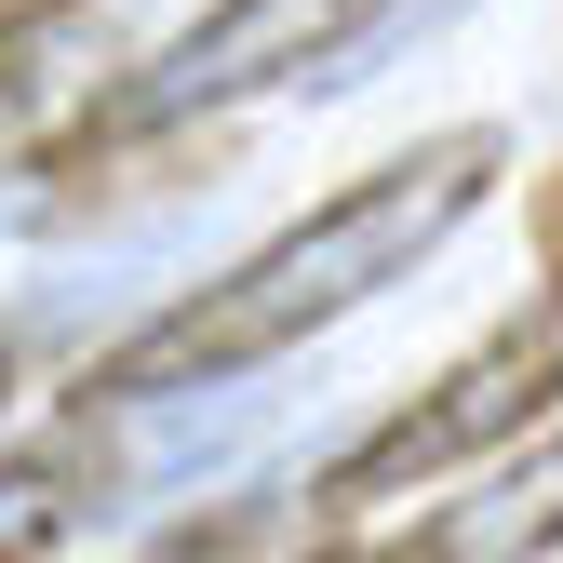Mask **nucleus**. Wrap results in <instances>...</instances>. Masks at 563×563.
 <instances>
[{"mask_svg":"<svg viewBox=\"0 0 563 563\" xmlns=\"http://www.w3.org/2000/svg\"><path fill=\"white\" fill-rule=\"evenodd\" d=\"M376 14H389V0H201V14H188L148 67H121V81L81 108V148H67V162L188 134V121L255 108V95H282V81H322L335 54L376 41Z\"/></svg>","mask_w":563,"mask_h":563,"instance_id":"obj_3","label":"nucleus"},{"mask_svg":"<svg viewBox=\"0 0 563 563\" xmlns=\"http://www.w3.org/2000/svg\"><path fill=\"white\" fill-rule=\"evenodd\" d=\"M497 175H510V134L497 121H456V134H430V148L349 175L335 201H309L296 229H268L216 282H188L175 309H148L134 335H108L67 402H81V416H121V402L242 389L255 363H282V349H309L322 322H349V309H376L389 282H416L483 201H497Z\"/></svg>","mask_w":563,"mask_h":563,"instance_id":"obj_1","label":"nucleus"},{"mask_svg":"<svg viewBox=\"0 0 563 563\" xmlns=\"http://www.w3.org/2000/svg\"><path fill=\"white\" fill-rule=\"evenodd\" d=\"M0 389H14V322H0Z\"/></svg>","mask_w":563,"mask_h":563,"instance_id":"obj_6","label":"nucleus"},{"mask_svg":"<svg viewBox=\"0 0 563 563\" xmlns=\"http://www.w3.org/2000/svg\"><path fill=\"white\" fill-rule=\"evenodd\" d=\"M563 550V416L550 430H523L497 470L470 483V497H443L416 537H389L376 563H550Z\"/></svg>","mask_w":563,"mask_h":563,"instance_id":"obj_4","label":"nucleus"},{"mask_svg":"<svg viewBox=\"0 0 563 563\" xmlns=\"http://www.w3.org/2000/svg\"><path fill=\"white\" fill-rule=\"evenodd\" d=\"M108 510V443H0V563H54Z\"/></svg>","mask_w":563,"mask_h":563,"instance_id":"obj_5","label":"nucleus"},{"mask_svg":"<svg viewBox=\"0 0 563 563\" xmlns=\"http://www.w3.org/2000/svg\"><path fill=\"white\" fill-rule=\"evenodd\" d=\"M550 389H563V282H550L537 322L483 335L470 363H443L416 402H389L376 430H349V443L309 470V497H322L335 523H363V510H389V497H430V483L510 456L523 430H550Z\"/></svg>","mask_w":563,"mask_h":563,"instance_id":"obj_2","label":"nucleus"}]
</instances>
